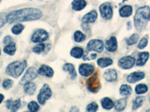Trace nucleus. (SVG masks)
Segmentation results:
<instances>
[{
    "instance_id": "c756f323",
    "label": "nucleus",
    "mask_w": 150,
    "mask_h": 112,
    "mask_svg": "<svg viewBox=\"0 0 150 112\" xmlns=\"http://www.w3.org/2000/svg\"><path fill=\"white\" fill-rule=\"evenodd\" d=\"M147 91H148V87L146 85H144V84L137 85L136 86V88H135V92H136L137 94H138V95L146 93Z\"/></svg>"
},
{
    "instance_id": "423d86ee",
    "label": "nucleus",
    "mask_w": 150,
    "mask_h": 112,
    "mask_svg": "<svg viewBox=\"0 0 150 112\" xmlns=\"http://www.w3.org/2000/svg\"><path fill=\"white\" fill-rule=\"evenodd\" d=\"M99 10L101 13V15L104 20H109L112 18V14H113V10H112V5L110 2H104L101 4L99 7Z\"/></svg>"
},
{
    "instance_id": "72a5a7b5",
    "label": "nucleus",
    "mask_w": 150,
    "mask_h": 112,
    "mask_svg": "<svg viewBox=\"0 0 150 112\" xmlns=\"http://www.w3.org/2000/svg\"><path fill=\"white\" fill-rule=\"evenodd\" d=\"M45 48H46V46H45L44 43H39L38 44L35 46L33 49V52L36 53V54H40L42 52L45 51Z\"/></svg>"
},
{
    "instance_id": "ea45409f",
    "label": "nucleus",
    "mask_w": 150,
    "mask_h": 112,
    "mask_svg": "<svg viewBox=\"0 0 150 112\" xmlns=\"http://www.w3.org/2000/svg\"><path fill=\"white\" fill-rule=\"evenodd\" d=\"M12 40H13V38H12V37H11V36L7 35V36H6V37H5V38H4L3 43H5V45L9 44V43H11L13 42V41H12Z\"/></svg>"
},
{
    "instance_id": "2f4dec72",
    "label": "nucleus",
    "mask_w": 150,
    "mask_h": 112,
    "mask_svg": "<svg viewBox=\"0 0 150 112\" xmlns=\"http://www.w3.org/2000/svg\"><path fill=\"white\" fill-rule=\"evenodd\" d=\"M143 101H144V97H137L133 102V107L132 109L133 110H137L143 104Z\"/></svg>"
},
{
    "instance_id": "f257e3e1",
    "label": "nucleus",
    "mask_w": 150,
    "mask_h": 112,
    "mask_svg": "<svg viewBox=\"0 0 150 112\" xmlns=\"http://www.w3.org/2000/svg\"><path fill=\"white\" fill-rule=\"evenodd\" d=\"M42 12L35 8H26L11 12L6 16V20L9 24L20 23L22 22L37 20L41 18Z\"/></svg>"
},
{
    "instance_id": "c03bdc74",
    "label": "nucleus",
    "mask_w": 150,
    "mask_h": 112,
    "mask_svg": "<svg viewBox=\"0 0 150 112\" xmlns=\"http://www.w3.org/2000/svg\"><path fill=\"white\" fill-rule=\"evenodd\" d=\"M1 35H2V32H0V37H1Z\"/></svg>"
},
{
    "instance_id": "a211bd4d",
    "label": "nucleus",
    "mask_w": 150,
    "mask_h": 112,
    "mask_svg": "<svg viewBox=\"0 0 150 112\" xmlns=\"http://www.w3.org/2000/svg\"><path fill=\"white\" fill-rule=\"evenodd\" d=\"M149 57V53L148 52H140L137 55V66H143L148 61Z\"/></svg>"
},
{
    "instance_id": "58836bf2",
    "label": "nucleus",
    "mask_w": 150,
    "mask_h": 112,
    "mask_svg": "<svg viewBox=\"0 0 150 112\" xmlns=\"http://www.w3.org/2000/svg\"><path fill=\"white\" fill-rule=\"evenodd\" d=\"M6 14H4V13H2L0 14V29L2 27H3L5 25V23L7 22V20H6Z\"/></svg>"
},
{
    "instance_id": "9d476101",
    "label": "nucleus",
    "mask_w": 150,
    "mask_h": 112,
    "mask_svg": "<svg viewBox=\"0 0 150 112\" xmlns=\"http://www.w3.org/2000/svg\"><path fill=\"white\" fill-rule=\"evenodd\" d=\"M49 37V34L44 29H38L32 36V41L33 43H42L47 41Z\"/></svg>"
},
{
    "instance_id": "a878e982",
    "label": "nucleus",
    "mask_w": 150,
    "mask_h": 112,
    "mask_svg": "<svg viewBox=\"0 0 150 112\" xmlns=\"http://www.w3.org/2000/svg\"><path fill=\"white\" fill-rule=\"evenodd\" d=\"M97 64L99 66L104 68L110 66L112 64V60L110 58H100L98 59Z\"/></svg>"
},
{
    "instance_id": "6ab92c4d",
    "label": "nucleus",
    "mask_w": 150,
    "mask_h": 112,
    "mask_svg": "<svg viewBox=\"0 0 150 112\" xmlns=\"http://www.w3.org/2000/svg\"><path fill=\"white\" fill-rule=\"evenodd\" d=\"M72 9L76 11H80L84 9L86 6V2L85 0H74L71 3Z\"/></svg>"
},
{
    "instance_id": "9b49d317",
    "label": "nucleus",
    "mask_w": 150,
    "mask_h": 112,
    "mask_svg": "<svg viewBox=\"0 0 150 112\" xmlns=\"http://www.w3.org/2000/svg\"><path fill=\"white\" fill-rule=\"evenodd\" d=\"M95 67L93 65L89 64H82L79 66V73L82 76H89L93 73Z\"/></svg>"
},
{
    "instance_id": "cd10ccee",
    "label": "nucleus",
    "mask_w": 150,
    "mask_h": 112,
    "mask_svg": "<svg viewBox=\"0 0 150 112\" xmlns=\"http://www.w3.org/2000/svg\"><path fill=\"white\" fill-rule=\"evenodd\" d=\"M120 94L125 97H128L131 94V92H132V89H131V87L128 85H122L120 87Z\"/></svg>"
},
{
    "instance_id": "393cba45",
    "label": "nucleus",
    "mask_w": 150,
    "mask_h": 112,
    "mask_svg": "<svg viewBox=\"0 0 150 112\" xmlns=\"http://www.w3.org/2000/svg\"><path fill=\"white\" fill-rule=\"evenodd\" d=\"M101 105L102 108L105 110H110L112 108L114 107V102L111 99L108 98V97H105V98L101 99Z\"/></svg>"
},
{
    "instance_id": "79ce46f5",
    "label": "nucleus",
    "mask_w": 150,
    "mask_h": 112,
    "mask_svg": "<svg viewBox=\"0 0 150 112\" xmlns=\"http://www.w3.org/2000/svg\"><path fill=\"white\" fill-rule=\"evenodd\" d=\"M96 56H97V55L96 54H92L91 55V58H92V59H94V58H96Z\"/></svg>"
},
{
    "instance_id": "37998d69",
    "label": "nucleus",
    "mask_w": 150,
    "mask_h": 112,
    "mask_svg": "<svg viewBox=\"0 0 150 112\" xmlns=\"http://www.w3.org/2000/svg\"><path fill=\"white\" fill-rule=\"evenodd\" d=\"M127 26H128V29H131V22H128V23H127Z\"/></svg>"
},
{
    "instance_id": "4c0bfd02",
    "label": "nucleus",
    "mask_w": 150,
    "mask_h": 112,
    "mask_svg": "<svg viewBox=\"0 0 150 112\" xmlns=\"http://www.w3.org/2000/svg\"><path fill=\"white\" fill-rule=\"evenodd\" d=\"M147 44H148V39H147L146 37H143L141 40H140V43H138V49H143L144 48L146 47Z\"/></svg>"
},
{
    "instance_id": "de8ad7c7",
    "label": "nucleus",
    "mask_w": 150,
    "mask_h": 112,
    "mask_svg": "<svg viewBox=\"0 0 150 112\" xmlns=\"http://www.w3.org/2000/svg\"><path fill=\"white\" fill-rule=\"evenodd\" d=\"M0 1H1V0H0Z\"/></svg>"
},
{
    "instance_id": "5701e85b",
    "label": "nucleus",
    "mask_w": 150,
    "mask_h": 112,
    "mask_svg": "<svg viewBox=\"0 0 150 112\" xmlns=\"http://www.w3.org/2000/svg\"><path fill=\"white\" fill-rule=\"evenodd\" d=\"M127 105V99L126 98H122L118 99L116 102V104L114 105L115 110L117 111H124L126 108Z\"/></svg>"
},
{
    "instance_id": "a18cd8bd",
    "label": "nucleus",
    "mask_w": 150,
    "mask_h": 112,
    "mask_svg": "<svg viewBox=\"0 0 150 112\" xmlns=\"http://www.w3.org/2000/svg\"><path fill=\"white\" fill-rule=\"evenodd\" d=\"M0 56H1V49H0Z\"/></svg>"
},
{
    "instance_id": "ddd939ff",
    "label": "nucleus",
    "mask_w": 150,
    "mask_h": 112,
    "mask_svg": "<svg viewBox=\"0 0 150 112\" xmlns=\"http://www.w3.org/2000/svg\"><path fill=\"white\" fill-rule=\"evenodd\" d=\"M145 77V73L143 72L138 71V72H134L128 75L127 77V82L129 83H135L137 82H139Z\"/></svg>"
},
{
    "instance_id": "39448f33",
    "label": "nucleus",
    "mask_w": 150,
    "mask_h": 112,
    "mask_svg": "<svg viewBox=\"0 0 150 112\" xmlns=\"http://www.w3.org/2000/svg\"><path fill=\"white\" fill-rule=\"evenodd\" d=\"M51 89H50L49 85L45 84V85H43V87L40 90L38 95V101L39 104H41V105H45V102L51 97Z\"/></svg>"
},
{
    "instance_id": "6e6552de",
    "label": "nucleus",
    "mask_w": 150,
    "mask_h": 112,
    "mask_svg": "<svg viewBox=\"0 0 150 112\" xmlns=\"http://www.w3.org/2000/svg\"><path fill=\"white\" fill-rule=\"evenodd\" d=\"M119 66L124 70H129L135 64V58L131 55L124 56L119 60Z\"/></svg>"
},
{
    "instance_id": "20e7f679",
    "label": "nucleus",
    "mask_w": 150,
    "mask_h": 112,
    "mask_svg": "<svg viewBox=\"0 0 150 112\" xmlns=\"http://www.w3.org/2000/svg\"><path fill=\"white\" fill-rule=\"evenodd\" d=\"M86 86L88 90L92 93H96L98 92V90L101 88V83H100L98 73H95L93 76H92L89 79L87 80Z\"/></svg>"
},
{
    "instance_id": "bb28decb",
    "label": "nucleus",
    "mask_w": 150,
    "mask_h": 112,
    "mask_svg": "<svg viewBox=\"0 0 150 112\" xmlns=\"http://www.w3.org/2000/svg\"><path fill=\"white\" fill-rule=\"evenodd\" d=\"M83 49L80 47H74L71 51V55L74 58H81L83 55Z\"/></svg>"
},
{
    "instance_id": "49530a36",
    "label": "nucleus",
    "mask_w": 150,
    "mask_h": 112,
    "mask_svg": "<svg viewBox=\"0 0 150 112\" xmlns=\"http://www.w3.org/2000/svg\"><path fill=\"white\" fill-rule=\"evenodd\" d=\"M147 111H150V109H149V110H147Z\"/></svg>"
},
{
    "instance_id": "b1692460",
    "label": "nucleus",
    "mask_w": 150,
    "mask_h": 112,
    "mask_svg": "<svg viewBox=\"0 0 150 112\" xmlns=\"http://www.w3.org/2000/svg\"><path fill=\"white\" fill-rule=\"evenodd\" d=\"M17 50V47H16V43L14 42L11 43L9 44H7L4 47L3 51L5 54L8 55H14Z\"/></svg>"
},
{
    "instance_id": "7ed1b4c3",
    "label": "nucleus",
    "mask_w": 150,
    "mask_h": 112,
    "mask_svg": "<svg viewBox=\"0 0 150 112\" xmlns=\"http://www.w3.org/2000/svg\"><path fill=\"white\" fill-rule=\"evenodd\" d=\"M26 66H27V62L25 60L22 61H14L8 65L5 70V73L9 76L17 78L22 75Z\"/></svg>"
},
{
    "instance_id": "2eb2a0df",
    "label": "nucleus",
    "mask_w": 150,
    "mask_h": 112,
    "mask_svg": "<svg viewBox=\"0 0 150 112\" xmlns=\"http://www.w3.org/2000/svg\"><path fill=\"white\" fill-rule=\"evenodd\" d=\"M117 40L115 37H111L109 40L106 41V49L110 52H114L117 49Z\"/></svg>"
},
{
    "instance_id": "aec40b11",
    "label": "nucleus",
    "mask_w": 150,
    "mask_h": 112,
    "mask_svg": "<svg viewBox=\"0 0 150 112\" xmlns=\"http://www.w3.org/2000/svg\"><path fill=\"white\" fill-rule=\"evenodd\" d=\"M133 13V8L131 5H124L120 9V15L122 17H129Z\"/></svg>"
},
{
    "instance_id": "7c9ffc66",
    "label": "nucleus",
    "mask_w": 150,
    "mask_h": 112,
    "mask_svg": "<svg viewBox=\"0 0 150 112\" xmlns=\"http://www.w3.org/2000/svg\"><path fill=\"white\" fill-rule=\"evenodd\" d=\"M24 29V26L21 23H16L11 29V32L15 35L21 34Z\"/></svg>"
},
{
    "instance_id": "f03ea898",
    "label": "nucleus",
    "mask_w": 150,
    "mask_h": 112,
    "mask_svg": "<svg viewBox=\"0 0 150 112\" xmlns=\"http://www.w3.org/2000/svg\"><path fill=\"white\" fill-rule=\"evenodd\" d=\"M150 20V8L149 6H143L136 10L134 17V26L137 30L142 31L145 29L148 21Z\"/></svg>"
},
{
    "instance_id": "1a4fd4ad",
    "label": "nucleus",
    "mask_w": 150,
    "mask_h": 112,
    "mask_svg": "<svg viewBox=\"0 0 150 112\" xmlns=\"http://www.w3.org/2000/svg\"><path fill=\"white\" fill-rule=\"evenodd\" d=\"M87 50L88 51H96L98 53H101L104 50V43L101 40L94 39L89 41L87 44Z\"/></svg>"
},
{
    "instance_id": "e433bc0d",
    "label": "nucleus",
    "mask_w": 150,
    "mask_h": 112,
    "mask_svg": "<svg viewBox=\"0 0 150 112\" xmlns=\"http://www.w3.org/2000/svg\"><path fill=\"white\" fill-rule=\"evenodd\" d=\"M98 109V104H96V102H92V103L89 104L86 107L87 111L95 112Z\"/></svg>"
},
{
    "instance_id": "f8f14e48",
    "label": "nucleus",
    "mask_w": 150,
    "mask_h": 112,
    "mask_svg": "<svg viewBox=\"0 0 150 112\" xmlns=\"http://www.w3.org/2000/svg\"><path fill=\"white\" fill-rule=\"evenodd\" d=\"M98 18V12L96 10H92L89 11V13L86 14L83 17L82 21L83 23L89 24V23H93L96 21Z\"/></svg>"
},
{
    "instance_id": "f704fd0d",
    "label": "nucleus",
    "mask_w": 150,
    "mask_h": 112,
    "mask_svg": "<svg viewBox=\"0 0 150 112\" xmlns=\"http://www.w3.org/2000/svg\"><path fill=\"white\" fill-rule=\"evenodd\" d=\"M39 109H40L39 105H38L36 102H35V101H32V102H30L29 104H28V110H29V111L35 112V111H38Z\"/></svg>"
},
{
    "instance_id": "4468645a",
    "label": "nucleus",
    "mask_w": 150,
    "mask_h": 112,
    "mask_svg": "<svg viewBox=\"0 0 150 112\" xmlns=\"http://www.w3.org/2000/svg\"><path fill=\"white\" fill-rule=\"evenodd\" d=\"M38 74L41 75V76H45L50 77V78L53 77V74H54L53 69L46 64L41 65L39 69L38 70Z\"/></svg>"
},
{
    "instance_id": "c85d7f7f",
    "label": "nucleus",
    "mask_w": 150,
    "mask_h": 112,
    "mask_svg": "<svg viewBox=\"0 0 150 112\" xmlns=\"http://www.w3.org/2000/svg\"><path fill=\"white\" fill-rule=\"evenodd\" d=\"M74 39L75 42L81 43L86 39V35L80 31H76L74 34Z\"/></svg>"
},
{
    "instance_id": "4be33fe9",
    "label": "nucleus",
    "mask_w": 150,
    "mask_h": 112,
    "mask_svg": "<svg viewBox=\"0 0 150 112\" xmlns=\"http://www.w3.org/2000/svg\"><path fill=\"white\" fill-rule=\"evenodd\" d=\"M36 85L32 82H29L24 85V93L27 95H33L35 93Z\"/></svg>"
},
{
    "instance_id": "412c9836",
    "label": "nucleus",
    "mask_w": 150,
    "mask_h": 112,
    "mask_svg": "<svg viewBox=\"0 0 150 112\" xmlns=\"http://www.w3.org/2000/svg\"><path fill=\"white\" fill-rule=\"evenodd\" d=\"M63 70L65 71L68 72V73L70 74V76L71 79H75L77 78V73L75 70V67L72 64L67 63L63 66Z\"/></svg>"
},
{
    "instance_id": "c9c22d12",
    "label": "nucleus",
    "mask_w": 150,
    "mask_h": 112,
    "mask_svg": "<svg viewBox=\"0 0 150 112\" xmlns=\"http://www.w3.org/2000/svg\"><path fill=\"white\" fill-rule=\"evenodd\" d=\"M13 85H14V82L11 79L8 78V79L4 80L3 83H2V87L5 90H9V89L11 88Z\"/></svg>"
},
{
    "instance_id": "f3484780",
    "label": "nucleus",
    "mask_w": 150,
    "mask_h": 112,
    "mask_svg": "<svg viewBox=\"0 0 150 112\" xmlns=\"http://www.w3.org/2000/svg\"><path fill=\"white\" fill-rule=\"evenodd\" d=\"M21 105V102L20 99H16L13 101L12 99H8L6 101V108L12 111H17L20 109Z\"/></svg>"
},
{
    "instance_id": "dca6fc26",
    "label": "nucleus",
    "mask_w": 150,
    "mask_h": 112,
    "mask_svg": "<svg viewBox=\"0 0 150 112\" xmlns=\"http://www.w3.org/2000/svg\"><path fill=\"white\" fill-rule=\"evenodd\" d=\"M104 78L107 82H115L117 79V72L114 69L107 70L104 73Z\"/></svg>"
},
{
    "instance_id": "0eeeda50",
    "label": "nucleus",
    "mask_w": 150,
    "mask_h": 112,
    "mask_svg": "<svg viewBox=\"0 0 150 112\" xmlns=\"http://www.w3.org/2000/svg\"><path fill=\"white\" fill-rule=\"evenodd\" d=\"M38 70L35 67H29L26 71L24 76L21 80L20 81V84L21 85H24L26 83L29 82H32L33 80L35 79L38 77Z\"/></svg>"
},
{
    "instance_id": "473e14b6",
    "label": "nucleus",
    "mask_w": 150,
    "mask_h": 112,
    "mask_svg": "<svg viewBox=\"0 0 150 112\" xmlns=\"http://www.w3.org/2000/svg\"><path fill=\"white\" fill-rule=\"evenodd\" d=\"M139 40V35L137 34H133L126 39V43L128 46H132L135 44Z\"/></svg>"
},
{
    "instance_id": "a19ab883",
    "label": "nucleus",
    "mask_w": 150,
    "mask_h": 112,
    "mask_svg": "<svg viewBox=\"0 0 150 112\" xmlns=\"http://www.w3.org/2000/svg\"><path fill=\"white\" fill-rule=\"evenodd\" d=\"M4 99H5V97H4L3 94H2V93H0V104L2 103V102H3Z\"/></svg>"
}]
</instances>
